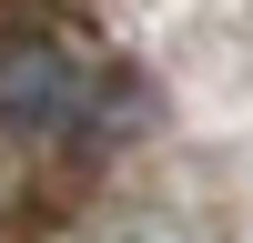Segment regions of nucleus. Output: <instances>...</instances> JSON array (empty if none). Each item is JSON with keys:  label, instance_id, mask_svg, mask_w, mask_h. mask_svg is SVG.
Instances as JSON below:
<instances>
[{"label": "nucleus", "instance_id": "nucleus-2", "mask_svg": "<svg viewBox=\"0 0 253 243\" xmlns=\"http://www.w3.org/2000/svg\"><path fill=\"white\" fill-rule=\"evenodd\" d=\"M152 243H182V233H152Z\"/></svg>", "mask_w": 253, "mask_h": 243}, {"label": "nucleus", "instance_id": "nucleus-1", "mask_svg": "<svg viewBox=\"0 0 253 243\" xmlns=\"http://www.w3.org/2000/svg\"><path fill=\"white\" fill-rule=\"evenodd\" d=\"M91 112H101V81L81 71L61 40H41V31L0 40V122H10V132H31V142H71Z\"/></svg>", "mask_w": 253, "mask_h": 243}]
</instances>
